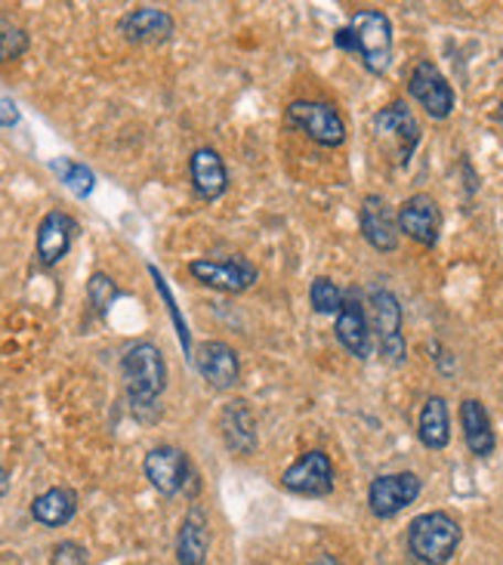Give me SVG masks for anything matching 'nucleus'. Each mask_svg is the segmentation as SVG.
Segmentation results:
<instances>
[{
	"mask_svg": "<svg viewBox=\"0 0 503 565\" xmlns=\"http://www.w3.org/2000/svg\"><path fill=\"white\" fill-rule=\"evenodd\" d=\"M146 479L152 482V489L164 498H176L180 491L195 489V470L192 460L185 458V451L173 448V445H158L152 448L146 460H142Z\"/></svg>",
	"mask_w": 503,
	"mask_h": 565,
	"instance_id": "5",
	"label": "nucleus"
},
{
	"mask_svg": "<svg viewBox=\"0 0 503 565\" xmlns=\"http://www.w3.org/2000/svg\"><path fill=\"white\" fill-rule=\"evenodd\" d=\"M19 106H15L13 99H0V127H15L19 124Z\"/></svg>",
	"mask_w": 503,
	"mask_h": 565,
	"instance_id": "29",
	"label": "nucleus"
},
{
	"mask_svg": "<svg viewBox=\"0 0 503 565\" xmlns=\"http://www.w3.org/2000/svg\"><path fill=\"white\" fill-rule=\"evenodd\" d=\"M195 367L199 374L204 377V383L216 390V393H226L232 390L238 377H242V359L238 352L232 350L229 343L223 340H204L199 350H195Z\"/></svg>",
	"mask_w": 503,
	"mask_h": 565,
	"instance_id": "12",
	"label": "nucleus"
},
{
	"mask_svg": "<svg viewBox=\"0 0 503 565\" xmlns=\"http://www.w3.org/2000/svg\"><path fill=\"white\" fill-rule=\"evenodd\" d=\"M53 170L60 173L62 183L68 185L77 199H90V192L96 189V177L87 164L72 161V158H60V161H53Z\"/></svg>",
	"mask_w": 503,
	"mask_h": 565,
	"instance_id": "24",
	"label": "nucleus"
},
{
	"mask_svg": "<svg viewBox=\"0 0 503 565\" xmlns=\"http://www.w3.org/2000/svg\"><path fill=\"white\" fill-rule=\"evenodd\" d=\"M29 44V31L15 25L13 19L0 15V62H13L19 56H25Z\"/></svg>",
	"mask_w": 503,
	"mask_h": 565,
	"instance_id": "25",
	"label": "nucleus"
},
{
	"mask_svg": "<svg viewBox=\"0 0 503 565\" xmlns=\"http://www.w3.org/2000/svg\"><path fill=\"white\" fill-rule=\"evenodd\" d=\"M211 553V525L207 513L201 507H192L185 513L180 535H176V563L180 565H204Z\"/></svg>",
	"mask_w": 503,
	"mask_h": 565,
	"instance_id": "20",
	"label": "nucleus"
},
{
	"mask_svg": "<svg viewBox=\"0 0 503 565\" xmlns=\"http://www.w3.org/2000/svg\"><path fill=\"white\" fill-rule=\"evenodd\" d=\"M398 214V232H405L411 242L424 247L439 245V235H442V211H439V201L420 192L411 199L402 201Z\"/></svg>",
	"mask_w": 503,
	"mask_h": 565,
	"instance_id": "11",
	"label": "nucleus"
},
{
	"mask_svg": "<svg viewBox=\"0 0 503 565\" xmlns=\"http://www.w3.org/2000/svg\"><path fill=\"white\" fill-rule=\"evenodd\" d=\"M334 46L362 56V65L371 75H386L393 62V22L381 10H358L350 25L334 31Z\"/></svg>",
	"mask_w": 503,
	"mask_h": 565,
	"instance_id": "1",
	"label": "nucleus"
},
{
	"mask_svg": "<svg viewBox=\"0 0 503 565\" xmlns=\"http://www.w3.org/2000/svg\"><path fill=\"white\" fill-rule=\"evenodd\" d=\"M460 427H463L467 448L473 451L475 458H489V455H494L497 436H494L489 412H485V405H482L479 398H463V402H460Z\"/></svg>",
	"mask_w": 503,
	"mask_h": 565,
	"instance_id": "21",
	"label": "nucleus"
},
{
	"mask_svg": "<svg viewBox=\"0 0 503 565\" xmlns=\"http://www.w3.org/2000/svg\"><path fill=\"white\" fill-rule=\"evenodd\" d=\"M358 226L365 242L381 254H389L398 247V214L389 207L383 195H367L358 211Z\"/></svg>",
	"mask_w": 503,
	"mask_h": 565,
	"instance_id": "16",
	"label": "nucleus"
},
{
	"mask_svg": "<svg viewBox=\"0 0 503 565\" xmlns=\"http://www.w3.org/2000/svg\"><path fill=\"white\" fill-rule=\"evenodd\" d=\"M408 93L424 106L429 118H436V121L451 118L454 103H458V96L451 90L448 77L436 68V62L429 60H420L414 65L411 77H408Z\"/></svg>",
	"mask_w": 503,
	"mask_h": 565,
	"instance_id": "9",
	"label": "nucleus"
},
{
	"mask_svg": "<svg viewBox=\"0 0 503 565\" xmlns=\"http://www.w3.org/2000/svg\"><path fill=\"white\" fill-rule=\"evenodd\" d=\"M77 513V494L72 489H46L44 494H38L34 498V504H31V516L34 522H41L46 529H62V525H68V522L75 520Z\"/></svg>",
	"mask_w": 503,
	"mask_h": 565,
	"instance_id": "23",
	"label": "nucleus"
},
{
	"mask_svg": "<svg viewBox=\"0 0 503 565\" xmlns=\"http://www.w3.org/2000/svg\"><path fill=\"white\" fill-rule=\"evenodd\" d=\"M424 482L417 473H386L367 486V510L377 520H393L420 498Z\"/></svg>",
	"mask_w": 503,
	"mask_h": 565,
	"instance_id": "8",
	"label": "nucleus"
},
{
	"mask_svg": "<svg viewBox=\"0 0 503 565\" xmlns=\"http://www.w3.org/2000/svg\"><path fill=\"white\" fill-rule=\"evenodd\" d=\"M220 433H223V443L229 448L232 455H242V458H250L257 451V417H254V408L245 398H232L223 405L220 412Z\"/></svg>",
	"mask_w": 503,
	"mask_h": 565,
	"instance_id": "15",
	"label": "nucleus"
},
{
	"mask_svg": "<svg viewBox=\"0 0 503 565\" xmlns=\"http://www.w3.org/2000/svg\"><path fill=\"white\" fill-rule=\"evenodd\" d=\"M189 273L204 288L223 290V294H245L257 285L259 269L245 257H226V260H214V257H201V260L189 263Z\"/></svg>",
	"mask_w": 503,
	"mask_h": 565,
	"instance_id": "6",
	"label": "nucleus"
},
{
	"mask_svg": "<svg viewBox=\"0 0 503 565\" xmlns=\"http://www.w3.org/2000/svg\"><path fill=\"white\" fill-rule=\"evenodd\" d=\"M463 529L451 513L432 510L411 522L408 529V551L417 563L424 565H445L451 563V556L458 553Z\"/></svg>",
	"mask_w": 503,
	"mask_h": 565,
	"instance_id": "3",
	"label": "nucleus"
},
{
	"mask_svg": "<svg viewBox=\"0 0 503 565\" xmlns=\"http://www.w3.org/2000/svg\"><path fill=\"white\" fill-rule=\"evenodd\" d=\"M309 303L319 316H336L340 306H343V290L336 288L331 278H315L312 288H309Z\"/></svg>",
	"mask_w": 503,
	"mask_h": 565,
	"instance_id": "26",
	"label": "nucleus"
},
{
	"mask_svg": "<svg viewBox=\"0 0 503 565\" xmlns=\"http://www.w3.org/2000/svg\"><path fill=\"white\" fill-rule=\"evenodd\" d=\"M149 273H152L154 288H158V294H161V297H164V303H168L170 319H173V324H176V334H180V343H183L185 355H189V328H185L183 316H180V309H176V303H173V294H170L168 281H164V276H161V273H158L154 266H149Z\"/></svg>",
	"mask_w": 503,
	"mask_h": 565,
	"instance_id": "28",
	"label": "nucleus"
},
{
	"mask_svg": "<svg viewBox=\"0 0 503 565\" xmlns=\"http://www.w3.org/2000/svg\"><path fill=\"white\" fill-rule=\"evenodd\" d=\"M334 334L343 343V350L352 352L355 359L365 362L367 355H371V319H367L365 303H362V294L355 288L343 294V306L336 312Z\"/></svg>",
	"mask_w": 503,
	"mask_h": 565,
	"instance_id": "14",
	"label": "nucleus"
},
{
	"mask_svg": "<svg viewBox=\"0 0 503 565\" xmlns=\"http://www.w3.org/2000/svg\"><path fill=\"white\" fill-rule=\"evenodd\" d=\"M173 15L168 10H158V7H137L124 15L118 22L124 41L130 44H164L173 34Z\"/></svg>",
	"mask_w": 503,
	"mask_h": 565,
	"instance_id": "19",
	"label": "nucleus"
},
{
	"mask_svg": "<svg viewBox=\"0 0 503 565\" xmlns=\"http://www.w3.org/2000/svg\"><path fill=\"white\" fill-rule=\"evenodd\" d=\"M494 118H497V121L503 124V103H501V108H497V115H494Z\"/></svg>",
	"mask_w": 503,
	"mask_h": 565,
	"instance_id": "32",
	"label": "nucleus"
},
{
	"mask_svg": "<svg viewBox=\"0 0 503 565\" xmlns=\"http://www.w3.org/2000/svg\"><path fill=\"white\" fill-rule=\"evenodd\" d=\"M121 374L133 412L152 408L154 402L161 398V393L168 390V362H164L161 350L149 340H139L124 352Z\"/></svg>",
	"mask_w": 503,
	"mask_h": 565,
	"instance_id": "2",
	"label": "nucleus"
},
{
	"mask_svg": "<svg viewBox=\"0 0 503 565\" xmlns=\"http://www.w3.org/2000/svg\"><path fill=\"white\" fill-rule=\"evenodd\" d=\"M87 297H90V306L99 312V316H106L108 309L115 306V300L121 297V288L106 276V273H93L90 281H87Z\"/></svg>",
	"mask_w": 503,
	"mask_h": 565,
	"instance_id": "27",
	"label": "nucleus"
},
{
	"mask_svg": "<svg viewBox=\"0 0 503 565\" xmlns=\"http://www.w3.org/2000/svg\"><path fill=\"white\" fill-rule=\"evenodd\" d=\"M309 565H340V559H336V556H331V553H319V556H315V559H312Z\"/></svg>",
	"mask_w": 503,
	"mask_h": 565,
	"instance_id": "30",
	"label": "nucleus"
},
{
	"mask_svg": "<svg viewBox=\"0 0 503 565\" xmlns=\"http://www.w3.org/2000/svg\"><path fill=\"white\" fill-rule=\"evenodd\" d=\"M290 127H297L300 134L319 142L324 149H336L346 142V121L331 103H319V99H293L285 111Z\"/></svg>",
	"mask_w": 503,
	"mask_h": 565,
	"instance_id": "4",
	"label": "nucleus"
},
{
	"mask_svg": "<svg viewBox=\"0 0 503 565\" xmlns=\"http://www.w3.org/2000/svg\"><path fill=\"white\" fill-rule=\"evenodd\" d=\"M371 328L381 337V355L389 365L405 362V337H402V306L393 290H371Z\"/></svg>",
	"mask_w": 503,
	"mask_h": 565,
	"instance_id": "7",
	"label": "nucleus"
},
{
	"mask_svg": "<svg viewBox=\"0 0 503 565\" xmlns=\"http://www.w3.org/2000/svg\"><path fill=\"white\" fill-rule=\"evenodd\" d=\"M77 235L75 216H68L65 211H50L38 226V260L41 266H56L65 260V254L72 250V242Z\"/></svg>",
	"mask_w": 503,
	"mask_h": 565,
	"instance_id": "17",
	"label": "nucleus"
},
{
	"mask_svg": "<svg viewBox=\"0 0 503 565\" xmlns=\"http://www.w3.org/2000/svg\"><path fill=\"white\" fill-rule=\"evenodd\" d=\"M7 491H10V473H7V470L0 467V498H3Z\"/></svg>",
	"mask_w": 503,
	"mask_h": 565,
	"instance_id": "31",
	"label": "nucleus"
},
{
	"mask_svg": "<svg viewBox=\"0 0 503 565\" xmlns=\"http://www.w3.org/2000/svg\"><path fill=\"white\" fill-rule=\"evenodd\" d=\"M417 436L429 451H442L451 443V414L442 396H429L417 417Z\"/></svg>",
	"mask_w": 503,
	"mask_h": 565,
	"instance_id": "22",
	"label": "nucleus"
},
{
	"mask_svg": "<svg viewBox=\"0 0 503 565\" xmlns=\"http://www.w3.org/2000/svg\"><path fill=\"white\" fill-rule=\"evenodd\" d=\"M374 130H377V137L389 139V142H396V152L398 161L402 164H408L417 152V146H420V124L414 118V111L405 103H389L386 108H381L377 115H374Z\"/></svg>",
	"mask_w": 503,
	"mask_h": 565,
	"instance_id": "13",
	"label": "nucleus"
},
{
	"mask_svg": "<svg viewBox=\"0 0 503 565\" xmlns=\"http://www.w3.org/2000/svg\"><path fill=\"white\" fill-rule=\"evenodd\" d=\"M281 486L300 498H328L334 491V463L324 451H306L281 473Z\"/></svg>",
	"mask_w": 503,
	"mask_h": 565,
	"instance_id": "10",
	"label": "nucleus"
},
{
	"mask_svg": "<svg viewBox=\"0 0 503 565\" xmlns=\"http://www.w3.org/2000/svg\"><path fill=\"white\" fill-rule=\"evenodd\" d=\"M189 177H192V189L195 195L204 201H216L226 195L229 189V170L223 164V158L211 146H201L189 158Z\"/></svg>",
	"mask_w": 503,
	"mask_h": 565,
	"instance_id": "18",
	"label": "nucleus"
}]
</instances>
